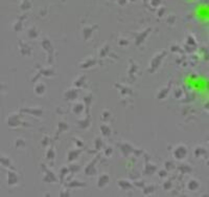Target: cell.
<instances>
[{"label": "cell", "instance_id": "ac0fdd59", "mask_svg": "<svg viewBox=\"0 0 209 197\" xmlns=\"http://www.w3.org/2000/svg\"><path fill=\"white\" fill-rule=\"evenodd\" d=\"M68 188H82V187H86V183L81 181V180H71L70 183L66 185Z\"/></svg>", "mask_w": 209, "mask_h": 197}, {"label": "cell", "instance_id": "ba28073f", "mask_svg": "<svg viewBox=\"0 0 209 197\" xmlns=\"http://www.w3.org/2000/svg\"><path fill=\"white\" fill-rule=\"evenodd\" d=\"M42 46L44 48L45 51H47L49 53V63H51V57H52V53H53V48L51 47V44H50V41L47 39V38H45L43 40V42H42Z\"/></svg>", "mask_w": 209, "mask_h": 197}, {"label": "cell", "instance_id": "5bb4252c", "mask_svg": "<svg viewBox=\"0 0 209 197\" xmlns=\"http://www.w3.org/2000/svg\"><path fill=\"white\" fill-rule=\"evenodd\" d=\"M100 132H101V135H103V136L109 137V136L112 134V130H111V128L109 127L108 124H103V125H100Z\"/></svg>", "mask_w": 209, "mask_h": 197}, {"label": "cell", "instance_id": "60d3db41", "mask_svg": "<svg viewBox=\"0 0 209 197\" xmlns=\"http://www.w3.org/2000/svg\"><path fill=\"white\" fill-rule=\"evenodd\" d=\"M17 148H24L25 147V141L23 140V138H18L17 140V144H16Z\"/></svg>", "mask_w": 209, "mask_h": 197}, {"label": "cell", "instance_id": "44dd1931", "mask_svg": "<svg viewBox=\"0 0 209 197\" xmlns=\"http://www.w3.org/2000/svg\"><path fill=\"white\" fill-rule=\"evenodd\" d=\"M86 82V77L85 76H81L78 77V79H75V81L73 82V85H74L75 88H81Z\"/></svg>", "mask_w": 209, "mask_h": 197}, {"label": "cell", "instance_id": "74e56055", "mask_svg": "<svg viewBox=\"0 0 209 197\" xmlns=\"http://www.w3.org/2000/svg\"><path fill=\"white\" fill-rule=\"evenodd\" d=\"M144 189V194H150V193H153L155 191V186H146V187H143Z\"/></svg>", "mask_w": 209, "mask_h": 197}, {"label": "cell", "instance_id": "603a6c76", "mask_svg": "<svg viewBox=\"0 0 209 197\" xmlns=\"http://www.w3.org/2000/svg\"><path fill=\"white\" fill-rule=\"evenodd\" d=\"M46 158L48 161H54L56 158V150L53 149L52 147L48 148L47 151H46Z\"/></svg>", "mask_w": 209, "mask_h": 197}, {"label": "cell", "instance_id": "cb8c5ba5", "mask_svg": "<svg viewBox=\"0 0 209 197\" xmlns=\"http://www.w3.org/2000/svg\"><path fill=\"white\" fill-rule=\"evenodd\" d=\"M18 183V176L15 172H10L8 173V185H16Z\"/></svg>", "mask_w": 209, "mask_h": 197}, {"label": "cell", "instance_id": "d6986e66", "mask_svg": "<svg viewBox=\"0 0 209 197\" xmlns=\"http://www.w3.org/2000/svg\"><path fill=\"white\" fill-rule=\"evenodd\" d=\"M96 64V60H94L93 58H89L87 59L85 62H83L81 64V68H84V69H87V68H90L92 66H94Z\"/></svg>", "mask_w": 209, "mask_h": 197}, {"label": "cell", "instance_id": "ab89813d", "mask_svg": "<svg viewBox=\"0 0 209 197\" xmlns=\"http://www.w3.org/2000/svg\"><path fill=\"white\" fill-rule=\"evenodd\" d=\"M182 96H183V91H182L181 88H177V89L175 90V92H174V96H175L176 99H180L182 98Z\"/></svg>", "mask_w": 209, "mask_h": 197}, {"label": "cell", "instance_id": "e575fe53", "mask_svg": "<svg viewBox=\"0 0 209 197\" xmlns=\"http://www.w3.org/2000/svg\"><path fill=\"white\" fill-rule=\"evenodd\" d=\"M111 118V114H110V112H109L108 110H103V112H101V120L105 122L109 121V118Z\"/></svg>", "mask_w": 209, "mask_h": 197}, {"label": "cell", "instance_id": "6da1fadb", "mask_svg": "<svg viewBox=\"0 0 209 197\" xmlns=\"http://www.w3.org/2000/svg\"><path fill=\"white\" fill-rule=\"evenodd\" d=\"M173 155L174 158L177 159V161H183L188 155V148L183 144H180V145L175 147V149L173 151Z\"/></svg>", "mask_w": 209, "mask_h": 197}, {"label": "cell", "instance_id": "277c9868", "mask_svg": "<svg viewBox=\"0 0 209 197\" xmlns=\"http://www.w3.org/2000/svg\"><path fill=\"white\" fill-rule=\"evenodd\" d=\"M134 149H135V148H133V146L128 143H123L120 145V152L123 153V155L125 157H127V156H129L130 154H132Z\"/></svg>", "mask_w": 209, "mask_h": 197}, {"label": "cell", "instance_id": "e0dca14e", "mask_svg": "<svg viewBox=\"0 0 209 197\" xmlns=\"http://www.w3.org/2000/svg\"><path fill=\"white\" fill-rule=\"evenodd\" d=\"M118 186H119V188L121 190H130V189L133 188V185L129 180H125V179L118 180Z\"/></svg>", "mask_w": 209, "mask_h": 197}, {"label": "cell", "instance_id": "7402d4cb", "mask_svg": "<svg viewBox=\"0 0 209 197\" xmlns=\"http://www.w3.org/2000/svg\"><path fill=\"white\" fill-rule=\"evenodd\" d=\"M157 170V167L155 166V165H153V163H146L145 165V168H144V172L145 174H153V173H155Z\"/></svg>", "mask_w": 209, "mask_h": 197}, {"label": "cell", "instance_id": "3957f363", "mask_svg": "<svg viewBox=\"0 0 209 197\" xmlns=\"http://www.w3.org/2000/svg\"><path fill=\"white\" fill-rule=\"evenodd\" d=\"M98 157L97 158H94L93 161H91V163H88V166L85 168V174L87 175V176H95L96 175V168H95V163H96V161H97Z\"/></svg>", "mask_w": 209, "mask_h": 197}, {"label": "cell", "instance_id": "bcb514c9", "mask_svg": "<svg viewBox=\"0 0 209 197\" xmlns=\"http://www.w3.org/2000/svg\"><path fill=\"white\" fill-rule=\"evenodd\" d=\"M74 143L78 148H83L84 147V143L81 141V140H78V138H74Z\"/></svg>", "mask_w": 209, "mask_h": 197}, {"label": "cell", "instance_id": "7c38bea8", "mask_svg": "<svg viewBox=\"0 0 209 197\" xmlns=\"http://www.w3.org/2000/svg\"><path fill=\"white\" fill-rule=\"evenodd\" d=\"M201 183L198 179H190L187 183V189L189 190V191L193 192V191H197L199 188H200Z\"/></svg>", "mask_w": 209, "mask_h": 197}, {"label": "cell", "instance_id": "83f0119b", "mask_svg": "<svg viewBox=\"0 0 209 197\" xmlns=\"http://www.w3.org/2000/svg\"><path fill=\"white\" fill-rule=\"evenodd\" d=\"M95 27H85L83 29V34H84V38L86 40L90 39L91 38V35L92 33H93V29H94Z\"/></svg>", "mask_w": 209, "mask_h": 197}, {"label": "cell", "instance_id": "5b68a950", "mask_svg": "<svg viewBox=\"0 0 209 197\" xmlns=\"http://www.w3.org/2000/svg\"><path fill=\"white\" fill-rule=\"evenodd\" d=\"M42 168H43V170H44V172H45V177H44L45 183H54V181H57L56 175L53 174L51 171H49L47 167L45 168L44 165H42Z\"/></svg>", "mask_w": 209, "mask_h": 197}, {"label": "cell", "instance_id": "484cf974", "mask_svg": "<svg viewBox=\"0 0 209 197\" xmlns=\"http://www.w3.org/2000/svg\"><path fill=\"white\" fill-rule=\"evenodd\" d=\"M170 84H168V86H167L166 88H163V90H161L160 92L158 93V99L159 100H162V99H165L166 98V96L168 94V92H170Z\"/></svg>", "mask_w": 209, "mask_h": 197}, {"label": "cell", "instance_id": "8fae6325", "mask_svg": "<svg viewBox=\"0 0 209 197\" xmlns=\"http://www.w3.org/2000/svg\"><path fill=\"white\" fill-rule=\"evenodd\" d=\"M84 110H85V106H84V103H82V102H78L72 106V112L76 116L82 114L84 112Z\"/></svg>", "mask_w": 209, "mask_h": 197}, {"label": "cell", "instance_id": "d590c367", "mask_svg": "<svg viewBox=\"0 0 209 197\" xmlns=\"http://www.w3.org/2000/svg\"><path fill=\"white\" fill-rule=\"evenodd\" d=\"M84 101H85V103H86L87 107L89 108L90 105H91V102H92V94H91V93H89V94L85 96V98H84Z\"/></svg>", "mask_w": 209, "mask_h": 197}, {"label": "cell", "instance_id": "681fc988", "mask_svg": "<svg viewBox=\"0 0 209 197\" xmlns=\"http://www.w3.org/2000/svg\"><path fill=\"white\" fill-rule=\"evenodd\" d=\"M134 185H135V186H137V187H139V188H143V187H144V183H143L142 180H139V183L135 181V183H134Z\"/></svg>", "mask_w": 209, "mask_h": 197}, {"label": "cell", "instance_id": "2e32d148", "mask_svg": "<svg viewBox=\"0 0 209 197\" xmlns=\"http://www.w3.org/2000/svg\"><path fill=\"white\" fill-rule=\"evenodd\" d=\"M45 91H46V86H45L43 83L39 82L38 84H36L35 86V93L38 94V96H42V94H44Z\"/></svg>", "mask_w": 209, "mask_h": 197}, {"label": "cell", "instance_id": "f35d334b", "mask_svg": "<svg viewBox=\"0 0 209 197\" xmlns=\"http://www.w3.org/2000/svg\"><path fill=\"white\" fill-rule=\"evenodd\" d=\"M41 73L43 76H47V77H52L54 75V71L50 70V69H42Z\"/></svg>", "mask_w": 209, "mask_h": 197}, {"label": "cell", "instance_id": "ee69618b", "mask_svg": "<svg viewBox=\"0 0 209 197\" xmlns=\"http://www.w3.org/2000/svg\"><path fill=\"white\" fill-rule=\"evenodd\" d=\"M105 154H106V156L110 157V156L113 154V148H111V147H108V148H106V149H105Z\"/></svg>", "mask_w": 209, "mask_h": 197}, {"label": "cell", "instance_id": "52a82bcc", "mask_svg": "<svg viewBox=\"0 0 209 197\" xmlns=\"http://www.w3.org/2000/svg\"><path fill=\"white\" fill-rule=\"evenodd\" d=\"M64 96H65L66 100H68V101H73V100H75V99H78V89H75V88L68 89L67 91H65Z\"/></svg>", "mask_w": 209, "mask_h": 197}, {"label": "cell", "instance_id": "4dcf8cb0", "mask_svg": "<svg viewBox=\"0 0 209 197\" xmlns=\"http://www.w3.org/2000/svg\"><path fill=\"white\" fill-rule=\"evenodd\" d=\"M38 31H37L35 27H31L28 29V36H29V38H31V39H35V38H37L38 37Z\"/></svg>", "mask_w": 209, "mask_h": 197}, {"label": "cell", "instance_id": "7bdbcfd3", "mask_svg": "<svg viewBox=\"0 0 209 197\" xmlns=\"http://www.w3.org/2000/svg\"><path fill=\"white\" fill-rule=\"evenodd\" d=\"M108 51H109V46L106 45V46H103L101 48V51H100V57H105L107 54H108Z\"/></svg>", "mask_w": 209, "mask_h": 197}, {"label": "cell", "instance_id": "ffe728a7", "mask_svg": "<svg viewBox=\"0 0 209 197\" xmlns=\"http://www.w3.org/2000/svg\"><path fill=\"white\" fill-rule=\"evenodd\" d=\"M21 124H22V123L20 122L19 116H11V118H8V125H10V126L17 127V126H19V125H21Z\"/></svg>", "mask_w": 209, "mask_h": 197}, {"label": "cell", "instance_id": "f546056e", "mask_svg": "<svg viewBox=\"0 0 209 197\" xmlns=\"http://www.w3.org/2000/svg\"><path fill=\"white\" fill-rule=\"evenodd\" d=\"M68 173H69V169H68L67 167H63V168H61V170H60V180L63 181L64 178H65V176H66Z\"/></svg>", "mask_w": 209, "mask_h": 197}, {"label": "cell", "instance_id": "8992f818", "mask_svg": "<svg viewBox=\"0 0 209 197\" xmlns=\"http://www.w3.org/2000/svg\"><path fill=\"white\" fill-rule=\"evenodd\" d=\"M109 183H110V176H109L107 173H105V174H101L99 177H98L97 187L99 189H103V188H105V187L108 186Z\"/></svg>", "mask_w": 209, "mask_h": 197}, {"label": "cell", "instance_id": "f907efd6", "mask_svg": "<svg viewBox=\"0 0 209 197\" xmlns=\"http://www.w3.org/2000/svg\"><path fill=\"white\" fill-rule=\"evenodd\" d=\"M172 51H179V53H180L181 49H180V47H178V46H172Z\"/></svg>", "mask_w": 209, "mask_h": 197}, {"label": "cell", "instance_id": "7dc6e473", "mask_svg": "<svg viewBox=\"0 0 209 197\" xmlns=\"http://www.w3.org/2000/svg\"><path fill=\"white\" fill-rule=\"evenodd\" d=\"M42 145H43L44 147H46V146H48V145H49V138H48L47 136L43 138V141H42Z\"/></svg>", "mask_w": 209, "mask_h": 197}, {"label": "cell", "instance_id": "30bf717a", "mask_svg": "<svg viewBox=\"0 0 209 197\" xmlns=\"http://www.w3.org/2000/svg\"><path fill=\"white\" fill-rule=\"evenodd\" d=\"M78 126L81 128V129H88L90 126H91V118L90 116H87L84 120H80L78 121Z\"/></svg>", "mask_w": 209, "mask_h": 197}, {"label": "cell", "instance_id": "4fadbf2b", "mask_svg": "<svg viewBox=\"0 0 209 197\" xmlns=\"http://www.w3.org/2000/svg\"><path fill=\"white\" fill-rule=\"evenodd\" d=\"M150 28H148L146 31H142V33H139V34H138V36L136 37V44L137 45L141 44V43L143 42L145 39H146V37H148V34H150Z\"/></svg>", "mask_w": 209, "mask_h": 197}, {"label": "cell", "instance_id": "f6af8a7d", "mask_svg": "<svg viewBox=\"0 0 209 197\" xmlns=\"http://www.w3.org/2000/svg\"><path fill=\"white\" fill-rule=\"evenodd\" d=\"M158 175L160 178H165L167 176V171L166 170H160V171L158 172Z\"/></svg>", "mask_w": 209, "mask_h": 197}, {"label": "cell", "instance_id": "d4e9b609", "mask_svg": "<svg viewBox=\"0 0 209 197\" xmlns=\"http://www.w3.org/2000/svg\"><path fill=\"white\" fill-rule=\"evenodd\" d=\"M179 170L182 172V173H191V171H192V168H191V166H190L189 163H183L182 166H180L179 167Z\"/></svg>", "mask_w": 209, "mask_h": 197}, {"label": "cell", "instance_id": "d6a6232c", "mask_svg": "<svg viewBox=\"0 0 209 197\" xmlns=\"http://www.w3.org/2000/svg\"><path fill=\"white\" fill-rule=\"evenodd\" d=\"M68 169H69V172H71V173H76V172L80 171L81 167L78 166V165H76V163H71Z\"/></svg>", "mask_w": 209, "mask_h": 197}, {"label": "cell", "instance_id": "836d02e7", "mask_svg": "<svg viewBox=\"0 0 209 197\" xmlns=\"http://www.w3.org/2000/svg\"><path fill=\"white\" fill-rule=\"evenodd\" d=\"M164 167H165V170H166L167 172H168V171H172V170L175 169V163H174L173 161H165Z\"/></svg>", "mask_w": 209, "mask_h": 197}, {"label": "cell", "instance_id": "8d00e7d4", "mask_svg": "<svg viewBox=\"0 0 209 197\" xmlns=\"http://www.w3.org/2000/svg\"><path fill=\"white\" fill-rule=\"evenodd\" d=\"M186 43L189 46H195L197 45V43H195V38L192 36H188L187 37V40H186Z\"/></svg>", "mask_w": 209, "mask_h": 197}, {"label": "cell", "instance_id": "c3c4849f", "mask_svg": "<svg viewBox=\"0 0 209 197\" xmlns=\"http://www.w3.org/2000/svg\"><path fill=\"white\" fill-rule=\"evenodd\" d=\"M128 43H129V41L128 40H125V38H123V39L119 41V45H121V46H127Z\"/></svg>", "mask_w": 209, "mask_h": 197}, {"label": "cell", "instance_id": "4316f807", "mask_svg": "<svg viewBox=\"0 0 209 197\" xmlns=\"http://www.w3.org/2000/svg\"><path fill=\"white\" fill-rule=\"evenodd\" d=\"M206 154V150L203 147H195V157H201V156H205Z\"/></svg>", "mask_w": 209, "mask_h": 197}, {"label": "cell", "instance_id": "1f68e13d", "mask_svg": "<svg viewBox=\"0 0 209 197\" xmlns=\"http://www.w3.org/2000/svg\"><path fill=\"white\" fill-rule=\"evenodd\" d=\"M103 140L100 137H96L94 141V146H95V149L97 150H100L101 148H103Z\"/></svg>", "mask_w": 209, "mask_h": 197}, {"label": "cell", "instance_id": "f1b7e54d", "mask_svg": "<svg viewBox=\"0 0 209 197\" xmlns=\"http://www.w3.org/2000/svg\"><path fill=\"white\" fill-rule=\"evenodd\" d=\"M67 129H68V124H67L66 122H60V123H59L58 133H57V135H59L61 132H64V131H66Z\"/></svg>", "mask_w": 209, "mask_h": 197}, {"label": "cell", "instance_id": "7a4b0ae2", "mask_svg": "<svg viewBox=\"0 0 209 197\" xmlns=\"http://www.w3.org/2000/svg\"><path fill=\"white\" fill-rule=\"evenodd\" d=\"M166 56V51H161L159 55H156V56L154 57V59L152 60V62H150V71H154L156 70L157 68L160 66V64H161L162 60L164 59V57Z\"/></svg>", "mask_w": 209, "mask_h": 197}, {"label": "cell", "instance_id": "b9f144b4", "mask_svg": "<svg viewBox=\"0 0 209 197\" xmlns=\"http://www.w3.org/2000/svg\"><path fill=\"white\" fill-rule=\"evenodd\" d=\"M172 187H173V185H172V181H170V180H166V181H164V183H163V188H164V190H170Z\"/></svg>", "mask_w": 209, "mask_h": 197}, {"label": "cell", "instance_id": "9c48e42d", "mask_svg": "<svg viewBox=\"0 0 209 197\" xmlns=\"http://www.w3.org/2000/svg\"><path fill=\"white\" fill-rule=\"evenodd\" d=\"M81 150L80 149H73V150H70L69 152H68V157H67V159H68V161H76L78 158V156L81 155Z\"/></svg>", "mask_w": 209, "mask_h": 197}, {"label": "cell", "instance_id": "9a60e30c", "mask_svg": "<svg viewBox=\"0 0 209 197\" xmlns=\"http://www.w3.org/2000/svg\"><path fill=\"white\" fill-rule=\"evenodd\" d=\"M22 111L31 113L35 116H41L43 114V110L40 109V108H26V109H22Z\"/></svg>", "mask_w": 209, "mask_h": 197}]
</instances>
